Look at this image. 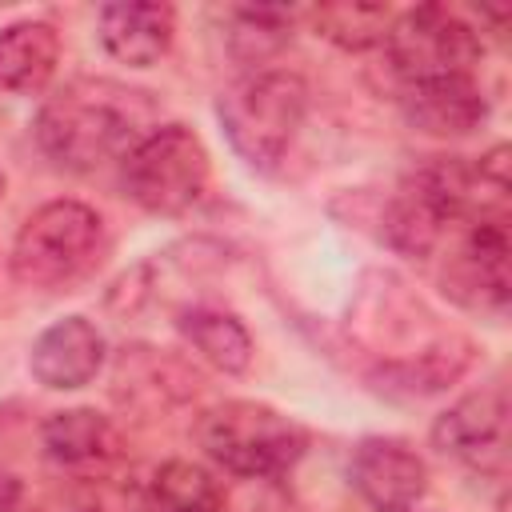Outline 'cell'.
<instances>
[{
	"label": "cell",
	"instance_id": "cell-21",
	"mask_svg": "<svg viewBox=\"0 0 512 512\" xmlns=\"http://www.w3.org/2000/svg\"><path fill=\"white\" fill-rule=\"evenodd\" d=\"M0 196H4V176H0Z\"/></svg>",
	"mask_w": 512,
	"mask_h": 512
},
{
	"label": "cell",
	"instance_id": "cell-20",
	"mask_svg": "<svg viewBox=\"0 0 512 512\" xmlns=\"http://www.w3.org/2000/svg\"><path fill=\"white\" fill-rule=\"evenodd\" d=\"M24 508V484L12 472H0V512H20Z\"/></svg>",
	"mask_w": 512,
	"mask_h": 512
},
{
	"label": "cell",
	"instance_id": "cell-18",
	"mask_svg": "<svg viewBox=\"0 0 512 512\" xmlns=\"http://www.w3.org/2000/svg\"><path fill=\"white\" fill-rule=\"evenodd\" d=\"M312 24L324 40L348 52H364V48L384 44L392 12L384 4H320L312 8Z\"/></svg>",
	"mask_w": 512,
	"mask_h": 512
},
{
	"label": "cell",
	"instance_id": "cell-17",
	"mask_svg": "<svg viewBox=\"0 0 512 512\" xmlns=\"http://www.w3.org/2000/svg\"><path fill=\"white\" fill-rule=\"evenodd\" d=\"M152 500L160 512H224L220 480L192 460L160 464L152 476Z\"/></svg>",
	"mask_w": 512,
	"mask_h": 512
},
{
	"label": "cell",
	"instance_id": "cell-7",
	"mask_svg": "<svg viewBox=\"0 0 512 512\" xmlns=\"http://www.w3.org/2000/svg\"><path fill=\"white\" fill-rule=\"evenodd\" d=\"M208 188V148L184 124H160L124 156V192L156 212L180 216Z\"/></svg>",
	"mask_w": 512,
	"mask_h": 512
},
{
	"label": "cell",
	"instance_id": "cell-12",
	"mask_svg": "<svg viewBox=\"0 0 512 512\" xmlns=\"http://www.w3.org/2000/svg\"><path fill=\"white\" fill-rule=\"evenodd\" d=\"M176 8L156 0H116L100 8V44L132 68L156 64L172 48Z\"/></svg>",
	"mask_w": 512,
	"mask_h": 512
},
{
	"label": "cell",
	"instance_id": "cell-10",
	"mask_svg": "<svg viewBox=\"0 0 512 512\" xmlns=\"http://www.w3.org/2000/svg\"><path fill=\"white\" fill-rule=\"evenodd\" d=\"M348 476L356 492L376 508V512H408L424 488H428V468L416 456L412 444L396 436H368L356 444Z\"/></svg>",
	"mask_w": 512,
	"mask_h": 512
},
{
	"label": "cell",
	"instance_id": "cell-19",
	"mask_svg": "<svg viewBox=\"0 0 512 512\" xmlns=\"http://www.w3.org/2000/svg\"><path fill=\"white\" fill-rule=\"evenodd\" d=\"M232 44L244 60H264L272 56L292 28V16L284 8H232Z\"/></svg>",
	"mask_w": 512,
	"mask_h": 512
},
{
	"label": "cell",
	"instance_id": "cell-11",
	"mask_svg": "<svg viewBox=\"0 0 512 512\" xmlns=\"http://www.w3.org/2000/svg\"><path fill=\"white\" fill-rule=\"evenodd\" d=\"M104 364V336L84 316H64L48 324L28 356L32 376L44 388H84Z\"/></svg>",
	"mask_w": 512,
	"mask_h": 512
},
{
	"label": "cell",
	"instance_id": "cell-9",
	"mask_svg": "<svg viewBox=\"0 0 512 512\" xmlns=\"http://www.w3.org/2000/svg\"><path fill=\"white\" fill-rule=\"evenodd\" d=\"M464 236L444 260L440 284L452 300L480 308V312H504L508 304V228L504 220H464Z\"/></svg>",
	"mask_w": 512,
	"mask_h": 512
},
{
	"label": "cell",
	"instance_id": "cell-14",
	"mask_svg": "<svg viewBox=\"0 0 512 512\" xmlns=\"http://www.w3.org/2000/svg\"><path fill=\"white\" fill-rule=\"evenodd\" d=\"M60 64V36L44 20H20L0 28V92L32 96Z\"/></svg>",
	"mask_w": 512,
	"mask_h": 512
},
{
	"label": "cell",
	"instance_id": "cell-5",
	"mask_svg": "<svg viewBox=\"0 0 512 512\" xmlns=\"http://www.w3.org/2000/svg\"><path fill=\"white\" fill-rule=\"evenodd\" d=\"M220 124L232 140V148L252 164V168H276L284 160L304 112H308V88L296 72L268 68L236 88H228L216 104Z\"/></svg>",
	"mask_w": 512,
	"mask_h": 512
},
{
	"label": "cell",
	"instance_id": "cell-15",
	"mask_svg": "<svg viewBox=\"0 0 512 512\" xmlns=\"http://www.w3.org/2000/svg\"><path fill=\"white\" fill-rule=\"evenodd\" d=\"M40 440H44L48 456L60 464H100L120 452V436H116L112 420L100 416L96 408L52 412L40 428Z\"/></svg>",
	"mask_w": 512,
	"mask_h": 512
},
{
	"label": "cell",
	"instance_id": "cell-13",
	"mask_svg": "<svg viewBox=\"0 0 512 512\" xmlns=\"http://www.w3.org/2000/svg\"><path fill=\"white\" fill-rule=\"evenodd\" d=\"M404 116L428 136H468L472 128L484 124L488 100H484V92L476 88L472 76L432 80V84H412L408 88Z\"/></svg>",
	"mask_w": 512,
	"mask_h": 512
},
{
	"label": "cell",
	"instance_id": "cell-8",
	"mask_svg": "<svg viewBox=\"0 0 512 512\" xmlns=\"http://www.w3.org/2000/svg\"><path fill=\"white\" fill-rule=\"evenodd\" d=\"M432 440L444 456L468 464L484 476L508 472V392L504 384L468 392L456 400L432 428Z\"/></svg>",
	"mask_w": 512,
	"mask_h": 512
},
{
	"label": "cell",
	"instance_id": "cell-6",
	"mask_svg": "<svg viewBox=\"0 0 512 512\" xmlns=\"http://www.w3.org/2000/svg\"><path fill=\"white\" fill-rule=\"evenodd\" d=\"M384 52L392 72L412 88V84H432V80H456L472 76V68L484 56V44L476 28L456 16L444 4H420L400 16H392Z\"/></svg>",
	"mask_w": 512,
	"mask_h": 512
},
{
	"label": "cell",
	"instance_id": "cell-16",
	"mask_svg": "<svg viewBox=\"0 0 512 512\" xmlns=\"http://www.w3.org/2000/svg\"><path fill=\"white\" fill-rule=\"evenodd\" d=\"M176 328L184 332V340L220 372H244L252 364V336L248 328L220 308H184Z\"/></svg>",
	"mask_w": 512,
	"mask_h": 512
},
{
	"label": "cell",
	"instance_id": "cell-2",
	"mask_svg": "<svg viewBox=\"0 0 512 512\" xmlns=\"http://www.w3.org/2000/svg\"><path fill=\"white\" fill-rule=\"evenodd\" d=\"M156 116L160 108L152 92L108 76H76L44 100L36 140L56 164L92 172L108 160H124L148 132L160 128Z\"/></svg>",
	"mask_w": 512,
	"mask_h": 512
},
{
	"label": "cell",
	"instance_id": "cell-1",
	"mask_svg": "<svg viewBox=\"0 0 512 512\" xmlns=\"http://www.w3.org/2000/svg\"><path fill=\"white\" fill-rule=\"evenodd\" d=\"M356 344L376 356V388L400 396H432L460 380L472 364V340L436 324L420 296L388 272H372L348 324Z\"/></svg>",
	"mask_w": 512,
	"mask_h": 512
},
{
	"label": "cell",
	"instance_id": "cell-3",
	"mask_svg": "<svg viewBox=\"0 0 512 512\" xmlns=\"http://www.w3.org/2000/svg\"><path fill=\"white\" fill-rule=\"evenodd\" d=\"M104 256V220L80 200H52L36 208L16 240L8 268L24 288L60 292L80 284Z\"/></svg>",
	"mask_w": 512,
	"mask_h": 512
},
{
	"label": "cell",
	"instance_id": "cell-4",
	"mask_svg": "<svg viewBox=\"0 0 512 512\" xmlns=\"http://www.w3.org/2000/svg\"><path fill=\"white\" fill-rule=\"evenodd\" d=\"M200 448L232 476L264 480L288 472L304 456V428L256 400H224L196 424Z\"/></svg>",
	"mask_w": 512,
	"mask_h": 512
}]
</instances>
